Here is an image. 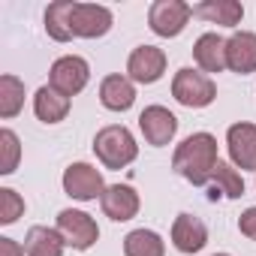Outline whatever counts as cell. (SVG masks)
<instances>
[{
    "label": "cell",
    "mask_w": 256,
    "mask_h": 256,
    "mask_svg": "<svg viewBox=\"0 0 256 256\" xmlns=\"http://www.w3.org/2000/svg\"><path fill=\"white\" fill-rule=\"evenodd\" d=\"M126 256H166V244L154 229H133L124 238Z\"/></svg>",
    "instance_id": "cell-21"
},
{
    "label": "cell",
    "mask_w": 256,
    "mask_h": 256,
    "mask_svg": "<svg viewBox=\"0 0 256 256\" xmlns=\"http://www.w3.org/2000/svg\"><path fill=\"white\" fill-rule=\"evenodd\" d=\"M126 72L139 84H154L166 72V52L157 46H139L133 48L130 60H126Z\"/></svg>",
    "instance_id": "cell-9"
},
{
    "label": "cell",
    "mask_w": 256,
    "mask_h": 256,
    "mask_svg": "<svg viewBox=\"0 0 256 256\" xmlns=\"http://www.w3.org/2000/svg\"><path fill=\"white\" fill-rule=\"evenodd\" d=\"M139 130L145 136L148 145L154 148H163L175 139L178 133V118L166 108V106H148L142 114H139Z\"/></svg>",
    "instance_id": "cell-8"
},
{
    "label": "cell",
    "mask_w": 256,
    "mask_h": 256,
    "mask_svg": "<svg viewBox=\"0 0 256 256\" xmlns=\"http://www.w3.org/2000/svg\"><path fill=\"white\" fill-rule=\"evenodd\" d=\"M72 10H76L72 0H54V4H48V10H46V34L52 40H58V42L72 40V24H70Z\"/></svg>",
    "instance_id": "cell-20"
},
{
    "label": "cell",
    "mask_w": 256,
    "mask_h": 256,
    "mask_svg": "<svg viewBox=\"0 0 256 256\" xmlns=\"http://www.w3.org/2000/svg\"><path fill=\"white\" fill-rule=\"evenodd\" d=\"M172 96H175L181 106H187V108H205V106L214 102L217 84H214L205 72L184 66V70H178L175 78H172Z\"/></svg>",
    "instance_id": "cell-3"
},
{
    "label": "cell",
    "mask_w": 256,
    "mask_h": 256,
    "mask_svg": "<svg viewBox=\"0 0 256 256\" xmlns=\"http://www.w3.org/2000/svg\"><path fill=\"white\" fill-rule=\"evenodd\" d=\"M34 112L42 124H60L70 114V96H64L60 90H54L52 84H42L34 94Z\"/></svg>",
    "instance_id": "cell-18"
},
{
    "label": "cell",
    "mask_w": 256,
    "mask_h": 256,
    "mask_svg": "<svg viewBox=\"0 0 256 256\" xmlns=\"http://www.w3.org/2000/svg\"><path fill=\"white\" fill-rule=\"evenodd\" d=\"M70 24H72V36H82V40L106 36L112 30V10L100 4H76Z\"/></svg>",
    "instance_id": "cell-10"
},
{
    "label": "cell",
    "mask_w": 256,
    "mask_h": 256,
    "mask_svg": "<svg viewBox=\"0 0 256 256\" xmlns=\"http://www.w3.org/2000/svg\"><path fill=\"white\" fill-rule=\"evenodd\" d=\"M172 244L181 253H199L208 244V229L199 217L193 214H178L172 223Z\"/></svg>",
    "instance_id": "cell-14"
},
{
    "label": "cell",
    "mask_w": 256,
    "mask_h": 256,
    "mask_svg": "<svg viewBox=\"0 0 256 256\" xmlns=\"http://www.w3.org/2000/svg\"><path fill=\"white\" fill-rule=\"evenodd\" d=\"M58 232L64 235L66 247H72V250H90L100 238L96 220L84 211H76V208H64L58 214Z\"/></svg>",
    "instance_id": "cell-4"
},
{
    "label": "cell",
    "mask_w": 256,
    "mask_h": 256,
    "mask_svg": "<svg viewBox=\"0 0 256 256\" xmlns=\"http://www.w3.org/2000/svg\"><path fill=\"white\" fill-rule=\"evenodd\" d=\"M22 214H24V199H22L16 190L4 187V190H0V223L10 226V223H16Z\"/></svg>",
    "instance_id": "cell-25"
},
{
    "label": "cell",
    "mask_w": 256,
    "mask_h": 256,
    "mask_svg": "<svg viewBox=\"0 0 256 256\" xmlns=\"http://www.w3.org/2000/svg\"><path fill=\"white\" fill-rule=\"evenodd\" d=\"M94 154L100 157V163L106 169H124L139 157V145L126 126L112 124V126H102L94 136Z\"/></svg>",
    "instance_id": "cell-2"
},
{
    "label": "cell",
    "mask_w": 256,
    "mask_h": 256,
    "mask_svg": "<svg viewBox=\"0 0 256 256\" xmlns=\"http://www.w3.org/2000/svg\"><path fill=\"white\" fill-rule=\"evenodd\" d=\"M0 256H28L24 247L12 238H0Z\"/></svg>",
    "instance_id": "cell-27"
},
{
    "label": "cell",
    "mask_w": 256,
    "mask_h": 256,
    "mask_svg": "<svg viewBox=\"0 0 256 256\" xmlns=\"http://www.w3.org/2000/svg\"><path fill=\"white\" fill-rule=\"evenodd\" d=\"M100 102L108 112H126L136 102V88L130 76H106L100 84Z\"/></svg>",
    "instance_id": "cell-15"
},
{
    "label": "cell",
    "mask_w": 256,
    "mask_h": 256,
    "mask_svg": "<svg viewBox=\"0 0 256 256\" xmlns=\"http://www.w3.org/2000/svg\"><path fill=\"white\" fill-rule=\"evenodd\" d=\"M64 235L48 226H30L24 235V253L28 256H64Z\"/></svg>",
    "instance_id": "cell-19"
},
{
    "label": "cell",
    "mask_w": 256,
    "mask_h": 256,
    "mask_svg": "<svg viewBox=\"0 0 256 256\" xmlns=\"http://www.w3.org/2000/svg\"><path fill=\"white\" fill-rule=\"evenodd\" d=\"M214 256H229V253H214Z\"/></svg>",
    "instance_id": "cell-28"
},
{
    "label": "cell",
    "mask_w": 256,
    "mask_h": 256,
    "mask_svg": "<svg viewBox=\"0 0 256 256\" xmlns=\"http://www.w3.org/2000/svg\"><path fill=\"white\" fill-rule=\"evenodd\" d=\"M226 145H229V157L238 169H253L256 172V126L241 120L232 124L226 133Z\"/></svg>",
    "instance_id": "cell-11"
},
{
    "label": "cell",
    "mask_w": 256,
    "mask_h": 256,
    "mask_svg": "<svg viewBox=\"0 0 256 256\" xmlns=\"http://www.w3.org/2000/svg\"><path fill=\"white\" fill-rule=\"evenodd\" d=\"M88 78H90V66H88V60L78 58V54H66V58H58V60L52 64L48 84H52L54 90H60L64 96H76V94L84 90Z\"/></svg>",
    "instance_id": "cell-6"
},
{
    "label": "cell",
    "mask_w": 256,
    "mask_h": 256,
    "mask_svg": "<svg viewBox=\"0 0 256 256\" xmlns=\"http://www.w3.org/2000/svg\"><path fill=\"white\" fill-rule=\"evenodd\" d=\"M226 66L238 76L256 72V34L238 30L226 40Z\"/></svg>",
    "instance_id": "cell-13"
},
{
    "label": "cell",
    "mask_w": 256,
    "mask_h": 256,
    "mask_svg": "<svg viewBox=\"0 0 256 256\" xmlns=\"http://www.w3.org/2000/svg\"><path fill=\"white\" fill-rule=\"evenodd\" d=\"M217 163H220V157H217V139L211 133H193V136H187L175 148V157H172V169L184 181H190L196 187H202V184L211 181Z\"/></svg>",
    "instance_id": "cell-1"
},
{
    "label": "cell",
    "mask_w": 256,
    "mask_h": 256,
    "mask_svg": "<svg viewBox=\"0 0 256 256\" xmlns=\"http://www.w3.org/2000/svg\"><path fill=\"white\" fill-rule=\"evenodd\" d=\"M193 16V6H187L184 0H157V4H151L148 10V24L157 36H178L187 22Z\"/></svg>",
    "instance_id": "cell-5"
},
{
    "label": "cell",
    "mask_w": 256,
    "mask_h": 256,
    "mask_svg": "<svg viewBox=\"0 0 256 256\" xmlns=\"http://www.w3.org/2000/svg\"><path fill=\"white\" fill-rule=\"evenodd\" d=\"M100 205H102L106 217H112L114 223H124V220H133L139 214V193L130 184H112L100 196Z\"/></svg>",
    "instance_id": "cell-12"
},
{
    "label": "cell",
    "mask_w": 256,
    "mask_h": 256,
    "mask_svg": "<svg viewBox=\"0 0 256 256\" xmlns=\"http://www.w3.org/2000/svg\"><path fill=\"white\" fill-rule=\"evenodd\" d=\"M193 16L211 22V24H223V28H235L244 18V6L238 0H202L193 6Z\"/></svg>",
    "instance_id": "cell-16"
},
{
    "label": "cell",
    "mask_w": 256,
    "mask_h": 256,
    "mask_svg": "<svg viewBox=\"0 0 256 256\" xmlns=\"http://www.w3.org/2000/svg\"><path fill=\"white\" fill-rule=\"evenodd\" d=\"M211 181H214L211 199H217V196H229V199H238V196H244V181H241V172H238L235 166L223 163V160L214 166V175H211Z\"/></svg>",
    "instance_id": "cell-22"
},
{
    "label": "cell",
    "mask_w": 256,
    "mask_h": 256,
    "mask_svg": "<svg viewBox=\"0 0 256 256\" xmlns=\"http://www.w3.org/2000/svg\"><path fill=\"white\" fill-rule=\"evenodd\" d=\"M18 157H22L18 136L6 126V130H0V175H12L18 166Z\"/></svg>",
    "instance_id": "cell-24"
},
{
    "label": "cell",
    "mask_w": 256,
    "mask_h": 256,
    "mask_svg": "<svg viewBox=\"0 0 256 256\" xmlns=\"http://www.w3.org/2000/svg\"><path fill=\"white\" fill-rule=\"evenodd\" d=\"M24 106V82L16 76H0V118H16Z\"/></svg>",
    "instance_id": "cell-23"
},
{
    "label": "cell",
    "mask_w": 256,
    "mask_h": 256,
    "mask_svg": "<svg viewBox=\"0 0 256 256\" xmlns=\"http://www.w3.org/2000/svg\"><path fill=\"white\" fill-rule=\"evenodd\" d=\"M238 229H241V235H247L250 241H256V208H247L238 217Z\"/></svg>",
    "instance_id": "cell-26"
},
{
    "label": "cell",
    "mask_w": 256,
    "mask_h": 256,
    "mask_svg": "<svg viewBox=\"0 0 256 256\" xmlns=\"http://www.w3.org/2000/svg\"><path fill=\"white\" fill-rule=\"evenodd\" d=\"M193 58L202 72H223L226 70V40L217 34H202L193 46Z\"/></svg>",
    "instance_id": "cell-17"
},
{
    "label": "cell",
    "mask_w": 256,
    "mask_h": 256,
    "mask_svg": "<svg viewBox=\"0 0 256 256\" xmlns=\"http://www.w3.org/2000/svg\"><path fill=\"white\" fill-rule=\"evenodd\" d=\"M64 190H66V196H72L78 202H90V199H96V196L106 193V184H102V175H100L96 166H90V163H72L64 172Z\"/></svg>",
    "instance_id": "cell-7"
}]
</instances>
